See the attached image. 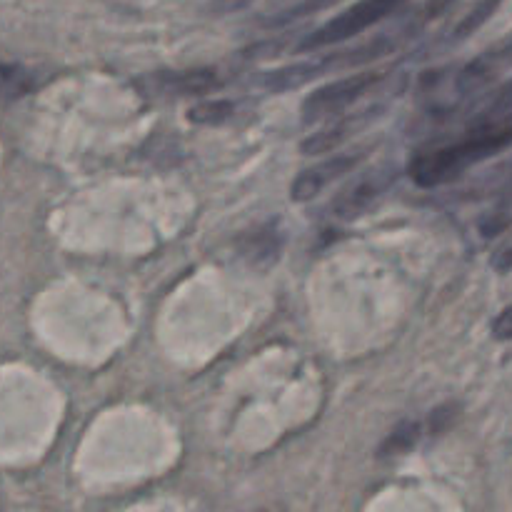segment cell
I'll list each match as a JSON object with an SVG mask.
<instances>
[{
  "instance_id": "cell-1",
  "label": "cell",
  "mask_w": 512,
  "mask_h": 512,
  "mask_svg": "<svg viewBox=\"0 0 512 512\" xmlns=\"http://www.w3.org/2000/svg\"><path fill=\"white\" fill-rule=\"evenodd\" d=\"M508 148H512V120L475 125L468 138L415 155L413 163L408 165V173L420 188H440Z\"/></svg>"
},
{
  "instance_id": "cell-2",
  "label": "cell",
  "mask_w": 512,
  "mask_h": 512,
  "mask_svg": "<svg viewBox=\"0 0 512 512\" xmlns=\"http://www.w3.org/2000/svg\"><path fill=\"white\" fill-rule=\"evenodd\" d=\"M410 38H405L403 28H395L390 33L378 35L370 43L358 45V48L340 50V53L323 55V58L313 60H300V63L285 65V68L268 70V73L260 78V85L270 93H285V90L300 88V85L310 83V80L320 78L325 73H333V70H345V68H358V65H368L373 60L383 58V55L393 53L398 45L408 43Z\"/></svg>"
},
{
  "instance_id": "cell-3",
  "label": "cell",
  "mask_w": 512,
  "mask_h": 512,
  "mask_svg": "<svg viewBox=\"0 0 512 512\" xmlns=\"http://www.w3.org/2000/svg\"><path fill=\"white\" fill-rule=\"evenodd\" d=\"M405 3H408V0H358V3H353L350 8H345L343 13L330 18L328 23L320 25L318 30L305 35V38L295 45V50L308 53V50H320L328 48V45L345 43V40L355 38V35L365 33L368 28L378 25L380 20L398 13Z\"/></svg>"
},
{
  "instance_id": "cell-4",
  "label": "cell",
  "mask_w": 512,
  "mask_h": 512,
  "mask_svg": "<svg viewBox=\"0 0 512 512\" xmlns=\"http://www.w3.org/2000/svg\"><path fill=\"white\" fill-rule=\"evenodd\" d=\"M383 78L385 73H380V70H360V73L345 75V78L333 80V83L320 85L303 100L300 118H303L305 125L335 118V115L345 113L350 105L363 100L368 93H373L383 83Z\"/></svg>"
},
{
  "instance_id": "cell-5",
  "label": "cell",
  "mask_w": 512,
  "mask_h": 512,
  "mask_svg": "<svg viewBox=\"0 0 512 512\" xmlns=\"http://www.w3.org/2000/svg\"><path fill=\"white\" fill-rule=\"evenodd\" d=\"M398 180V170L395 168H380L375 173L363 175L358 183H353L350 188H345L338 198L330 205V215L338 220H355L375 203V200L383 198L390 190V185Z\"/></svg>"
},
{
  "instance_id": "cell-6",
  "label": "cell",
  "mask_w": 512,
  "mask_h": 512,
  "mask_svg": "<svg viewBox=\"0 0 512 512\" xmlns=\"http://www.w3.org/2000/svg\"><path fill=\"white\" fill-rule=\"evenodd\" d=\"M218 68H193V70H160L140 80V88L150 95H203L220 88Z\"/></svg>"
},
{
  "instance_id": "cell-7",
  "label": "cell",
  "mask_w": 512,
  "mask_h": 512,
  "mask_svg": "<svg viewBox=\"0 0 512 512\" xmlns=\"http://www.w3.org/2000/svg\"><path fill=\"white\" fill-rule=\"evenodd\" d=\"M360 160H363V155L340 153L335 155V158H328L323 160V163L313 165V168L303 170V173L293 180V185H290V198H293L295 203H308V200L318 198L328 185H333L335 180L353 173L360 165Z\"/></svg>"
},
{
  "instance_id": "cell-8",
  "label": "cell",
  "mask_w": 512,
  "mask_h": 512,
  "mask_svg": "<svg viewBox=\"0 0 512 512\" xmlns=\"http://www.w3.org/2000/svg\"><path fill=\"white\" fill-rule=\"evenodd\" d=\"M378 115V108H368V110H360V113H350L345 118H340L338 123H333L330 128L320 130V133H313L310 138L303 140L300 150L303 155H320V153H330L333 148L343 145L345 140L353 138L360 128L370 123V120Z\"/></svg>"
},
{
  "instance_id": "cell-9",
  "label": "cell",
  "mask_w": 512,
  "mask_h": 512,
  "mask_svg": "<svg viewBox=\"0 0 512 512\" xmlns=\"http://www.w3.org/2000/svg\"><path fill=\"white\" fill-rule=\"evenodd\" d=\"M420 433H423V425L415 423V420H405V423H400L398 428L385 438L378 455L380 458H400V455H408L410 450L418 445Z\"/></svg>"
},
{
  "instance_id": "cell-10",
  "label": "cell",
  "mask_w": 512,
  "mask_h": 512,
  "mask_svg": "<svg viewBox=\"0 0 512 512\" xmlns=\"http://www.w3.org/2000/svg\"><path fill=\"white\" fill-rule=\"evenodd\" d=\"M500 3H503V0H478V3L470 8V13H465V18L460 20V23L455 25L448 35H445L443 43L453 45V43H460V40L470 38V35H473L475 30L485 23V20H490V15L498 10Z\"/></svg>"
},
{
  "instance_id": "cell-11",
  "label": "cell",
  "mask_w": 512,
  "mask_h": 512,
  "mask_svg": "<svg viewBox=\"0 0 512 512\" xmlns=\"http://www.w3.org/2000/svg\"><path fill=\"white\" fill-rule=\"evenodd\" d=\"M512 120V78L503 88L495 90L490 95L488 103L480 108V113L475 115V125H495V123H508Z\"/></svg>"
},
{
  "instance_id": "cell-12",
  "label": "cell",
  "mask_w": 512,
  "mask_h": 512,
  "mask_svg": "<svg viewBox=\"0 0 512 512\" xmlns=\"http://www.w3.org/2000/svg\"><path fill=\"white\" fill-rule=\"evenodd\" d=\"M238 105L233 100H208V103H198L188 110V120L195 125H220L235 115Z\"/></svg>"
},
{
  "instance_id": "cell-13",
  "label": "cell",
  "mask_w": 512,
  "mask_h": 512,
  "mask_svg": "<svg viewBox=\"0 0 512 512\" xmlns=\"http://www.w3.org/2000/svg\"><path fill=\"white\" fill-rule=\"evenodd\" d=\"M35 85V78L30 70L18 68V65L0 63V95L3 98H20V95L30 93Z\"/></svg>"
},
{
  "instance_id": "cell-14",
  "label": "cell",
  "mask_w": 512,
  "mask_h": 512,
  "mask_svg": "<svg viewBox=\"0 0 512 512\" xmlns=\"http://www.w3.org/2000/svg\"><path fill=\"white\" fill-rule=\"evenodd\" d=\"M335 0H303V3L293 5V8H288L285 13L275 15L273 20H270V25H283V23H293V20L303 18V15H310V13H318V10L328 8V5H333Z\"/></svg>"
},
{
  "instance_id": "cell-15",
  "label": "cell",
  "mask_w": 512,
  "mask_h": 512,
  "mask_svg": "<svg viewBox=\"0 0 512 512\" xmlns=\"http://www.w3.org/2000/svg\"><path fill=\"white\" fill-rule=\"evenodd\" d=\"M490 265H493L498 273H508V270H512V233L498 245V248H495L493 258H490Z\"/></svg>"
},
{
  "instance_id": "cell-16",
  "label": "cell",
  "mask_w": 512,
  "mask_h": 512,
  "mask_svg": "<svg viewBox=\"0 0 512 512\" xmlns=\"http://www.w3.org/2000/svg\"><path fill=\"white\" fill-rule=\"evenodd\" d=\"M493 338L500 343H508L512 340V303L508 308H503L498 313V318L493 320Z\"/></svg>"
},
{
  "instance_id": "cell-17",
  "label": "cell",
  "mask_w": 512,
  "mask_h": 512,
  "mask_svg": "<svg viewBox=\"0 0 512 512\" xmlns=\"http://www.w3.org/2000/svg\"><path fill=\"white\" fill-rule=\"evenodd\" d=\"M493 183H495V188L500 190V193L512 195V160L508 165H503V168H500L498 173L493 175Z\"/></svg>"
},
{
  "instance_id": "cell-18",
  "label": "cell",
  "mask_w": 512,
  "mask_h": 512,
  "mask_svg": "<svg viewBox=\"0 0 512 512\" xmlns=\"http://www.w3.org/2000/svg\"><path fill=\"white\" fill-rule=\"evenodd\" d=\"M433 418L443 420V408H440V410H435V415H433ZM433 430H443V423H433Z\"/></svg>"
}]
</instances>
